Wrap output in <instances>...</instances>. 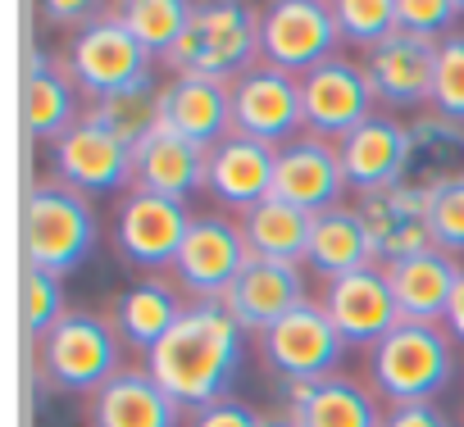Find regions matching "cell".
Wrapping results in <instances>:
<instances>
[{
	"label": "cell",
	"instance_id": "obj_1",
	"mask_svg": "<svg viewBox=\"0 0 464 427\" xmlns=\"http://www.w3.org/2000/svg\"><path fill=\"white\" fill-rule=\"evenodd\" d=\"M242 359H246V327L218 300H187L182 318L146 355V373L182 409H205L214 400H227L232 382L242 373Z\"/></svg>",
	"mask_w": 464,
	"mask_h": 427
},
{
	"label": "cell",
	"instance_id": "obj_2",
	"mask_svg": "<svg viewBox=\"0 0 464 427\" xmlns=\"http://www.w3.org/2000/svg\"><path fill=\"white\" fill-rule=\"evenodd\" d=\"M260 60V10L218 0L196 5L178 46L160 60L173 78H205V82H237Z\"/></svg>",
	"mask_w": 464,
	"mask_h": 427
},
{
	"label": "cell",
	"instance_id": "obj_3",
	"mask_svg": "<svg viewBox=\"0 0 464 427\" xmlns=\"http://www.w3.org/2000/svg\"><path fill=\"white\" fill-rule=\"evenodd\" d=\"M101 242L96 209L82 191L64 182H37L24 195V260L42 273H73Z\"/></svg>",
	"mask_w": 464,
	"mask_h": 427
},
{
	"label": "cell",
	"instance_id": "obj_4",
	"mask_svg": "<svg viewBox=\"0 0 464 427\" xmlns=\"http://www.w3.org/2000/svg\"><path fill=\"white\" fill-rule=\"evenodd\" d=\"M455 377V341L446 327L432 323H396L369 350V386L378 400L419 404L446 391Z\"/></svg>",
	"mask_w": 464,
	"mask_h": 427
},
{
	"label": "cell",
	"instance_id": "obj_5",
	"mask_svg": "<svg viewBox=\"0 0 464 427\" xmlns=\"http://www.w3.org/2000/svg\"><path fill=\"white\" fill-rule=\"evenodd\" d=\"M37 368L64 395H96L110 377L123 373V341L105 314L69 309L37 341Z\"/></svg>",
	"mask_w": 464,
	"mask_h": 427
},
{
	"label": "cell",
	"instance_id": "obj_6",
	"mask_svg": "<svg viewBox=\"0 0 464 427\" xmlns=\"http://www.w3.org/2000/svg\"><path fill=\"white\" fill-rule=\"evenodd\" d=\"M55 64L69 73V82L87 100H101L110 91H123V87H132V82H141L150 73V55L123 28L119 10H105L87 28L69 33L64 46L55 51Z\"/></svg>",
	"mask_w": 464,
	"mask_h": 427
},
{
	"label": "cell",
	"instance_id": "obj_7",
	"mask_svg": "<svg viewBox=\"0 0 464 427\" xmlns=\"http://www.w3.org/2000/svg\"><path fill=\"white\" fill-rule=\"evenodd\" d=\"M355 219L369 237L373 264H401L414 255L437 251V232H432V195L410 186V182H387L373 191H360L351 200Z\"/></svg>",
	"mask_w": 464,
	"mask_h": 427
},
{
	"label": "cell",
	"instance_id": "obj_8",
	"mask_svg": "<svg viewBox=\"0 0 464 427\" xmlns=\"http://www.w3.org/2000/svg\"><path fill=\"white\" fill-rule=\"evenodd\" d=\"M256 346H260L265 368L283 382V391H292L301 382L333 377L342 355H346V341L337 337V327H333V318L324 314L319 300H305L301 309L278 318L269 332L256 337Z\"/></svg>",
	"mask_w": 464,
	"mask_h": 427
},
{
	"label": "cell",
	"instance_id": "obj_9",
	"mask_svg": "<svg viewBox=\"0 0 464 427\" xmlns=\"http://www.w3.org/2000/svg\"><path fill=\"white\" fill-rule=\"evenodd\" d=\"M196 214H187L182 200L155 195V191H123L114 209V246L123 264H132L141 278H164L182 251V237Z\"/></svg>",
	"mask_w": 464,
	"mask_h": 427
},
{
	"label": "cell",
	"instance_id": "obj_10",
	"mask_svg": "<svg viewBox=\"0 0 464 427\" xmlns=\"http://www.w3.org/2000/svg\"><path fill=\"white\" fill-rule=\"evenodd\" d=\"M246 264H251V246L242 237V223L223 219V214H196L169 278L191 300H223Z\"/></svg>",
	"mask_w": 464,
	"mask_h": 427
},
{
	"label": "cell",
	"instance_id": "obj_11",
	"mask_svg": "<svg viewBox=\"0 0 464 427\" xmlns=\"http://www.w3.org/2000/svg\"><path fill=\"white\" fill-rule=\"evenodd\" d=\"M342 42L333 5L324 0H274L260 10V64L305 78L324 60H333V46Z\"/></svg>",
	"mask_w": 464,
	"mask_h": 427
},
{
	"label": "cell",
	"instance_id": "obj_12",
	"mask_svg": "<svg viewBox=\"0 0 464 427\" xmlns=\"http://www.w3.org/2000/svg\"><path fill=\"white\" fill-rule=\"evenodd\" d=\"M227 91H232V137H251V141H265L278 150L305 132L301 78L278 73L269 64H256Z\"/></svg>",
	"mask_w": 464,
	"mask_h": 427
},
{
	"label": "cell",
	"instance_id": "obj_13",
	"mask_svg": "<svg viewBox=\"0 0 464 427\" xmlns=\"http://www.w3.org/2000/svg\"><path fill=\"white\" fill-rule=\"evenodd\" d=\"M301 109H305V132L337 146L346 132H355L364 119L378 114V100H373V87L364 78V64L333 55L319 69H310L301 78Z\"/></svg>",
	"mask_w": 464,
	"mask_h": 427
},
{
	"label": "cell",
	"instance_id": "obj_14",
	"mask_svg": "<svg viewBox=\"0 0 464 427\" xmlns=\"http://www.w3.org/2000/svg\"><path fill=\"white\" fill-rule=\"evenodd\" d=\"M319 305L333 318V327L346 341V350H373L401 323V309L392 300L382 264H369V269H355V273H346L337 282H324V300Z\"/></svg>",
	"mask_w": 464,
	"mask_h": 427
},
{
	"label": "cell",
	"instance_id": "obj_15",
	"mask_svg": "<svg viewBox=\"0 0 464 427\" xmlns=\"http://www.w3.org/2000/svg\"><path fill=\"white\" fill-rule=\"evenodd\" d=\"M51 168H55V182H64L82 195L123 191V186H132V146L119 141L114 132H105L101 123L82 119L51 146Z\"/></svg>",
	"mask_w": 464,
	"mask_h": 427
},
{
	"label": "cell",
	"instance_id": "obj_16",
	"mask_svg": "<svg viewBox=\"0 0 464 427\" xmlns=\"http://www.w3.org/2000/svg\"><path fill=\"white\" fill-rule=\"evenodd\" d=\"M346 191H351V182L342 173L333 141L301 132L296 141L274 150V195L278 200H287L305 214H324L333 204H346L342 200Z\"/></svg>",
	"mask_w": 464,
	"mask_h": 427
},
{
	"label": "cell",
	"instance_id": "obj_17",
	"mask_svg": "<svg viewBox=\"0 0 464 427\" xmlns=\"http://www.w3.org/2000/svg\"><path fill=\"white\" fill-rule=\"evenodd\" d=\"M310 300L305 273L301 264H278V260H251L242 269V278L227 287V296L218 300L246 332H269L278 318H287L292 309H301Z\"/></svg>",
	"mask_w": 464,
	"mask_h": 427
},
{
	"label": "cell",
	"instance_id": "obj_18",
	"mask_svg": "<svg viewBox=\"0 0 464 427\" xmlns=\"http://www.w3.org/2000/svg\"><path fill=\"white\" fill-rule=\"evenodd\" d=\"M432 64H437V42L392 33L382 46L364 55V78L373 87V100L387 109H419L432 100Z\"/></svg>",
	"mask_w": 464,
	"mask_h": 427
},
{
	"label": "cell",
	"instance_id": "obj_19",
	"mask_svg": "<svg viewBox=\"0 0 464 427\" xmlns=\"http://www.w3.org/2000/svg\"><path fill=\"white\" fill-rule=\"evenodd\" d=\"M401 182L419 186V191H446L455 182H464V123L423 109L405 123V164H401Z\"/></svg>",
	"mask_w": 464,
	"mask_h": 427
},
{
	"label": "cell",
	"instance_id": "obj_20",
	"mask_svg": "<svg viewBox=\"0 0 464 427\" xmlns=\"http://www.w3.org/2000/svg\"><path fill=\"white\" fill-rule=\"evenodd\" d=\"M205 191L237 214L269 200L274 195V146L251 141V137H223L205 155Z\"/></svg>",
	"mask_w": 464,
	"mask_h": 427
},
{
	"label": "cell",
	"instance_id": "obj_21",
	"mask_svg": "<svg viewBox=\"0 0 464 427\" xmlns=\"http://www.w3.org/2000/svg\"><path fill=\"white\" fill-rule=\"evenodd\" d=\"M205 155L209 150H200L196 141L155 123L132 146V191H155L187 204V195L205 186Z\"/></svg>",
	"mask_w": 464,
	"mask_h": 427
},
{
	"label": "cell",
	"instance_id": "obj_22",
	"mask_svg": "<svg viewBox=\"0 0 464 427\" xmlns=\"http://www.w3.org/2000/svg\"><path fill=\"white\" fill-rule=\"evenodd\" d=\"M182 404L146 373L123 368L96 395H87V427H178Z\"/></svg>",
	"mask_w": 464,
	"mask_h": 427
},
{
	"label": "cell",
	"instance_id": "obj_23",
	"mask_svg": "<svg viewBox=\"0 0 464 427\" xmlns=\"http://www.w3.org/2000/svg\"><path fill=\"white\" fill-rule=\"evenodd\" d=\"M160 128L196 141L200 150L232 137V91L227 82L205 78H169L160 87Z\"/></svg>",
	"mask_w": 464,
	"mask_h": 427
},
{
	"label": "cell",
	"instance_id": "obj_24",
	"mask_svg": "<svg viewBox=\"0 0 464 427\" xmlns=\"http://www.w3.org/2000/svg\"><path fill=\"white\" fill-rule=\"evenodd\" d=\"M459 269L455 255L446 251H428V255H414V260H401V264H387V287H392V300L401 309V323H432L441 327L446 314H450V296L459 287Z\"/></svg>",
	"mask_w": 464,
	"mask_h": 427
},
{
	"label": "cell",
	"instance_id": "obj_25",
	"mask_svg": "<svg viewBox=\"0 0 464 427\" xmlns=\"http://www.w3.org/2000/svg\"><path fill=\"white\" fill-rule=\"evenodd\" d=\"M82 119H87V109H82L69 73L55 64V55H42L28 46L24 51V128H28V137L55 146Z\"/></svg>",
	"mask_w": 464,
	"mask_h": 427
},
{
	"label": "cell",
	"instance_id": "obj_26",
	"mask_svg": "<svg viewBox=\"0 0 464 427\" xmlns=\"http://www.w3.org/2000/svg\"><path fill=\"white\" fill-rule=\"evenodd\" d=\"M182 309H187V300L173 278H137L132 287H123L114 296L110 323H114L119 341L146 359L169 337V327L182 318Z\"/></svg>",
	"mask_w": 464,
	"mask_h": 427
},
{
	"label": "cell",
	"instance_id": "obj_27",
	"mask_svg": "<svg viewBox=\"0 0 464 427\" xmlns=\"http://www.w3.org/2000/svg\"><path fill=\"white\" fill-rule=\"evenodd\" d=\"M283 400L292 404L301 427H382V413H387L378 404V391L346 377V373L301 382Z\"/></svg>",
	"mask_w": 464,
	"mask_h": 427
},
{
	"label": "cell",
	"instance_id": "obj_28",
	"mask_svg": "<svg viewBox=\"0 0 464 427\" xmlns=\"http://www.w3.org/2000/svg\"><path fill=\"white\" fill-rule=\"evenodd\" d=\"M337 159L342 173L351 182V191H373L387 182H401V164H405V123L392 114H373L364 119L355 132H346L337 141Z\"/></svg>",
	"mask_w": 464,
	"mask_h": 427
},
{
	"label": "cell",
	"instance_id": "obj_29",
	"mask_svg": "<svg viewBox=\"0 0 464 427\" xmlns=\"http://www.w3.org/2000/svg\"><path fill=\"white\" fill-rule=\"evenodd\" d=\"M373 264V251H369V237L355 219L351 204H333L324 214L310 219V246H305V269L324 282H337L355 269H369Z\"/></svg>",
	"mask_w": 464,
	"mask_h": 427
},
{
	"label": "cell",
	"instance_id": "obj_30",
	"mask_svg": "<svg viewBox=\"0 0 464 427\" xmlns=\"http://www.w3.org/2000/svg\"><path fill=\"white\" fill-rule=\"evenodd\" d=\"M310 219L314 214H305V209H296L278 195L251 204L246 214H237L242 237L251 246V260H278V264H305Z\"/></svg>",
	"mask_w": 464,
	"mask_h": 427
},
{
	"label": "cell",
	"instance_id": "obj_31",
	"mask_svg": "<svg viewBox=\"0 0 464 427\" xmlns=\"http://www.w3.org/2000/svg\"><path fill=\"white\" fill-rule=\"evenodd\" d=\"M87 119L101 123L105 132H114L119 141L137 146L160 123V82H155V73H146L141 82H132L123 91H110V96L92 100L87 105Z\"/></svg>",
	"mask_w": 464,
	"mask_h": 427
},
{
	"label": "cell",
	"instance_id": "obj_32",
	"mask_svg": "<svg viewBox=\"0 0 464 427\" xmlns=\"http://www.w3.org/2000/svg\"><path fill=\"white\" fill-rule=\"evenodd\" d=\"M191 10L196 5H182V0H128V5H119V19L150 60H164L187 33Z\"/></svg>",
	"mask_w": 464,
	"mask_h": 427
},
{
	"label": "cell",
	"instance_id": "obj_33",
	"mask_svg": "<svg viewBox=\"0 0 464 427\" xmlns=\"http://www.w3.org/2000/svg\"><path fill=\"white\" fill-rule=\"evenodd\" d=\"M342 42L360 46L364 55L396 33V0H337L333 5Z\"/></svg>",
	"mask_w": 464,
	"mask_h": 427
},
{
	"label": "cell",
	"instance_id": "obj_34",
	"mask_svg": "<svg viewBox=\"0 0 464 427\" xmlns=\"http://www.w3.org/2000/svg\"><path fill=\"white\" fill-rule=\"evenodd\" d=\"M428 109L464 123V33L455 28L450 37L437 42V64H432V100Z\"/></svg>",
	"mask_w": 464,
	"mask_h": 427
},
{
	"label": "cell",
	"instance_id": "obj_35",
	"mask_svg": "<svg viewBox=\"0 0 464 427\" xmlns=\"http://www.w3.org/2000/svg\"><path fill=\"white\" fill-rule=\"evenodd\" d=\"M24 327H28V337L33 341H42L64 314H69V305H64V287H60V278L55 273H42V269H24Z\"/></svg>",
	"mask_w": 464,
	"mask_h": 427
},
{
	"label": "cell",
	"instance_id": "obj_36",
	"mask_svg": "<svg viewBox=\"0 0 464 427\" xmlns=\"http://www.w3.org/2000/svg\"><path fill=\"white\" fill-rule=\"evenodd\" d=\"M459 24V0H396V28L423 42L450 37Z\"/></svg>",
	"mask_w": 464,
	"mask_h": 427
},
{
	"label": "cell",
	"instance_id": "obj_37",
	"mask_svg": "<svg viewBox=\"0 0 464 427\" xmlns=\"http://www.w3.org/2000/svg\"><path fill=\"white\" fill-rule=\"evenodd\" d=\"M432 232H437V251L464 255V182L432 191Z\"/></svg>",
	"mask_w": 464,
	"mask_h": 427
},
{
	"label": "cell",
	"instance_id": "obj_38",
	"mask_svg": "<svg viewBox=\"0 0 464 427\" xmlns=\"http://www.w3.org/2000/svg\"><path fill=\"white\" fill-rule=\"evenodd\" d=\"M187 427H265V409H251L246 400H214L205 409H191Z\"/></svg>",
	"mask_w": 464,
	"mask_h": 427
},
{
	"label": "cell",
	"instance_id": "obj_39",
	"mask_svg": "<svg viewBox=\"0 0 464 427\" xmlns=\"http://www.w3.org/2000/svg\"><path fill=\"white\" fill-rule=\"evenodd\" d=\"M96 14H105V10L92 5V0H46V5H42V19L55 24V28H64V37L78 33V28H87Z\"/></svg>",
	"mask_w": 464,
	"mask_h": 427
},
{
	"label": "cell",
	"instance_id": "obj_40",
	"mask_svg": "<svg viewBox=\"0 0 464 427\" xmlns=\"http://www.w3.org/2000/svg\"><path fill=\"white\" fill-rule=\"evenodd\" d=\"M382 427H455V422L432 400H419V404H387Z\"/></svg>",
	"mask_w": 464,
	"mask_h": 427
},
{
	"label": "cell",
	"instance_id": "obj_41",
	"mask_svg": "<svg viewBox=\"0 0 464 427\" xmlns=\"http://www.w3.org/2000/svg\"><path fill=\"white\" fill-rule=\"evenodd\" d=\"M441 327L450 332L455 346H464V269H459V287H455V296H450V314H446Z\"/></svg>",
	"mask_w": 464,
	"mask_h": 427
},
{
	"label": "cell",
	"instance_id": "obj_42",
	"mask_svg": "<svg viewBox=\"0 0 464 427\" xmlns=\"http://www.w3.org/2000/svg\"><path fill=\"white\" fill-rule=\"evenodd\" d=\"M265 427H301V422H296L292 404H287V400H278L274 409H265Z\"/></svg>",
	"mask_w": 464,
	"mask_h": 427
}]
</instances>
